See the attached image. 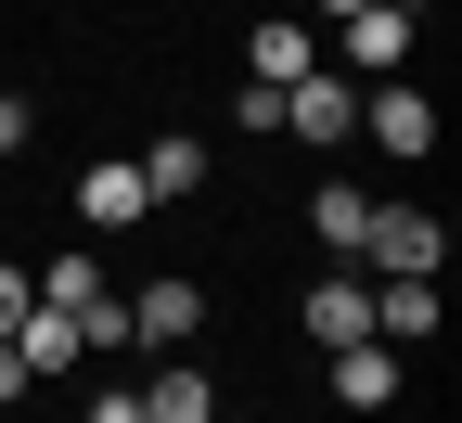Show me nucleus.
I'll list each match as a JSON object with an SVG mask.
<instances>
[{
  "mask_svg": "<svg viewBox=\"0 0 462 423\" xmlns=\"http://www.w3.org/2000/svg\"><path fill=\"white\" fill-rule=\"evenodd\" d=\"M282 129H309V142H346V129H360V78H334V65H309L296 90H282Z\"/></svg>",
  "mask_w": 462,
  "mask_h": 423,
  "instance_id": "nucleus-2",
  "label": "nucleus"
},
{
  "mask_svg": "<svg viewBox=\"0 0 462 423\" xmlns=\"http://www.w3.org/2000/svg\"><path fill=\"white\" fill-rule=\"evenodd\" d=\"M321 14H334V26H346V14H360V0H321Z\"/></svg>",
  "mask_w": 462,
  "mask_h": 423,
  "instance_id": "nucleus-21",
  "label": "nucleus"
},
{
  "mask_svg": "<svg viewBox=\"0 0 462 423\" xmlns=\"http://www.w3.org/2000/svg\"><path fill=\"white\" fill-rule=\"evenodd\" d=\"M360 257H373V282H398V270H449V218H424V206H373L360 218Z\"/></svg>",
  "mask_w": 462,
  "mask_h": 423,
  "instance_id": "nucleus-1",
  "label": "nucleus"
},
{
  "mask_svg": "<svg viewBox=\"0 0 462 423\" xmlns=\"http://www.w3.org/2000/svg\"><path fill=\"white\" fill-rule=\"evenodd\" d=\"M373 334H385V346H424V334H437V282H424V270L373 282Z\"/></svg>",
  "mask_w": 462,
  "mask_h": 423,
  "instance_id": "nucleus-8",
  "label": "nucleus"
},
{
  "mask_svg": "<svg viewBox=\"0 0 462 423\" xmlns=\"http://www.w3.org/2000/svg\"><path fill=\"white\" fill-rule=\"evenodd\" d=\"M78 423H142V398H129V385H103V398H90Z\"/></svg>",
  "mask_w": 462,
  "mask_h": 423,
  "instance_id": "nucleus-18",
  "label": "nucleus"
},
{
  "mask_svg": "<svg viewBox=\"0 0 462 423\" xmlns=\"http://www.w3.org/2000/svg\"><path fill=\"white\" fill-rule=\"evenodd\" d=\"M296 321H309V346H360V334H373V282H360V270H346V257H334V282L309 295V308H296Z\"/></svg>",
  "mask_w": 462,
  "mask_h": 423,
  "instance_id": "nucleus-6",
  "label": "nucleus"
},
{
  "mask_svg": "<svg viewBox=\"0 0 462 423\" xmlns=\"http://www.w3.org/2000/svg\"><path fill=\"white\" fill-rule=\"evenodd\" d=\"M14 346H26V372H65V359H78V321H65V308H39V295H26Z\"/></svg>",
  "mask_w": 462,
  "mask_h": 423,
  "instance_id": "nucleus-12",
  "label": "nucleus"
},
{
  "mask_svg": "<svg viewBox=\"0 0 462 423\" xmlns=\"http://www.w3.org/2000/svg\"><path fill=\"white\" fill-rule=\"evenodd\" d=\"M142 423H218V385L193 372V359H167V372L142 385Z\"/></svg>",
  "mask_w": 462,
  "mask_h": 423,
  "instance_id": "nucleus-10",
  "label": "nucleus"
},
{
  "mask_svg": "<svg viewBox=\"0 0 462 423\" xmlns=\"http://www.w3.org/2000/svg\"><path fill=\"white\" fill-rule=\"evenodd\" d=\"M309 65H321V39H309L296 14H270V26H257V90H296Z\"/></svg>",
  "mask_w": 462,
  "mask_h": 423,
  "instance_id": "nucleus-11",
  "label": "nucleus"
},
{
  "mask_svg": "<svg viewBox=\"0 0 462 423\" xmlns=\"http://www.w3.org/2000/svg\"><path fill=\"white\" fill-rule=\"evenodd\" d=\"M26 385H39V372H26V346H14V334H0V410H14Z\"/></svg>",
  "mask_w": 462,
  "mask_h": 423,
  "instance_id": "nucleus-17",
  "label": "nucleus"
},
{
  "mask_svg": "<svg viewBox=\"0 0 462 423\" xmlns=\"http://www.w3.org/2000/svg\"><path fill=\"white\" fill-rule=\"evenodd\" d=\"M334 385H346V410H385V398H398V346H385V334L334 346Z\"/></svg>",
  "mask_w": 462,
  "mask_h": 423,
  "instance_id": "nucleus-9",
  "label": "nucleus"
},
{
  "mask_svg": "<svg viewBox=\"0 0 462 423\" xmlns=\"http://www.w3.org/2000/svg\"><path fill=\"white\" fill-rule=\"evenodd\" d=\"M142 179H154V206H167V193H206V142H193V129H180V142H154Z\"/></svg>",
  "mask_w": 462,
  "mask_h": 423,
  "instance_id": "nucleus-13",
  "label": "nucleus"
},
{
  "mask_svg": "<svg viewBox=\"0 0 462 423\" xmlns=\"http://www.w3.org/2000/svg\"><path fill=\"white\" fill-rule=\"evenodd\" d=\"M360 129H373L385 154H437V103L398 90V78H373V90H360Z\"/></svg>",
  "mask_w": 462,
  "mask_h": 423,
  "instance_id": "nucleus-4",
  "label": "nucleus"
},
{
  "mask_svg": "<svg viewBox=\"0 0 462 423\" xmlns=\"http://www.w3.org/2000/svg\"><path fill=\"white\" fill-rule=\"evenodd\" d=\"M334 39H346V78H398V51H411V14H385V0H360V14H346Z\"/></svg>",
  "mask_w": 462,
  "mask_h": 423,
  "instance_id": "nucleus-7",
  "label": "nucleus"
},
{
  "mask_svg": "<svg viewBox=\"0 0 462 423\" xmlns=\"http://www.w3.org/2000/svg\"><path fill=\"white\" fill-rule=\"evenodd\" d=\"M26 295H39L26 270H0V334H14V321H26Z\"/></svg>",
  "mask_w": 462,
  "mask_h": 423,
  "instance_id": "nucleus-19",
  "label": "nucleus"
},
{
  "mask_svg": "<svg viewBox=\"0 0 462 423\" xmlns=\"http://www.w3.org/2000/svg\"><path fill=\"white\" fill-rule=\"evenodd\" d=\"M90 295H103V270H90V257H51V270H39V308H65V321H78Z\"/></svg>",
  "mask_w": 462,
  "mask_h": 423,
  "instance_id": "nucleus-15",
  "label": "nucleus"
},
{
  "mask_svg": "<svg viewBox=\"0 0 462 423\" xmlns=\"http://www.w3.org/2000/svg\"><path fill=\"white\" fill-rule=\"evenodd\" d=\"M78 346H129V295H116V282H103L90 308H78Z\"/></svg>",
  "mask_w": 462,
  "mask_h": 423,
  "instance_id": "nucleus-16",
  "label": "nucleus"
},
{
  "mask_svg": "<svg viewBox=\"0 0 462 423\" xmlns=\"http://www.w3.org/2000/svg\"><path fill=\"white\" fill-rule=\"evenodd\" d=\"M309 218H321V244H334V257H360V218H373V193H346V179H334Z\"/></svg>",
  "mask_w": 462,
  "mask_h": 423,
  "instance_id": "nucleus-14",
  "label": "nucleus"
},
{
  "mask_svg": "<svg viewBox=\"0 0 462 423\" xmlns=\"http://www.w3.org/2000/svg\"><path fill=\"white\" fill-rule=\"evenodd\" d=\"M129 334H142V346H167V359H180V346L206 334V295H193V282H142V295H129Z\"/></svg>",
  "mask_w": 462,
  "mask_h": 423,
  "instance_id": "nucleus-5",
  "label": "nucleus"
},
{
  "mask_svg": "<svg viewBox=\"0 0 462 423\" xmlns=\"http://www.w3.org/2000/svg\"><path fill=\"white\" fill-rule=\"evenodd\" d=\"M129 218H154V179H142L129 154H103V167L78 179V231H129Z\"/></svg>",
  "mask_w": 462,
  "mask_h": 423,
  "instance_id": "nucleus-3",
  "label": "nucleus"
},
{
  "mask_svg": "<svg viewBox=\"0 0 462 423\" xmlns=\"http://www.w3.org/2000/svg\"><path fill=\"white\" fill-rule=\"evenodd\" d=\"M0 154H26V103H0Z\"/></svg>",
  "mask_w": 462,
  "mask_h": 423,
  "instance_id": "nucleus-20",
  "label": "nucleus"
}]
</instances>
